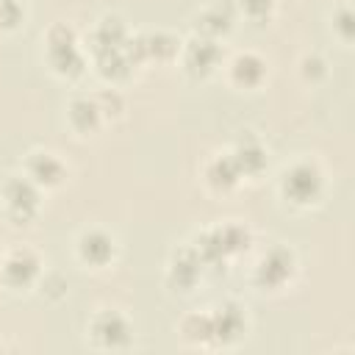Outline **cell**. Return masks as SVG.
<instances>
[{
    "label": "cell",
    "mask_w": 355,
    "mask_h": 355,
    "mask_svg": "<svg viewBox=\"0 0 355 355\" xmlns=\"http://www.w3.org/2000/svg\"><path fill=\"white\" fill-rule=\"evenodd\" d=\"M230 153H233V158H236V164H239L244 180H247V178H250V180L261 178V175L266 172V166H269V153H266V147H263L255 136H247V139L241 136V139L230 147Z\"/></svg>",
    "instance_id": "obj_20"
},
{
    "label": "cell",
    "mask_w": 355,
    "mask_h": 355,
    "mask_svg": "<svg viewBox=\"0 0 355 355\" xmlns=\"http://www.w3.org/2000/svg\"><path fill=\"white\" fill-rule=\"evenodd\" d=\"M22 175L31 178L42 191H55L69 180V164L47 147H33L22 158Z\"/></svg>",
    "instance_id": "obj_9"
},
{
    "label": "cell",
    "mask_w": 355,
    "mask_h": 355,
    "mask_svg": "<svg viewBox=\"0 0 355 355\" xmlns=\"http://www.w3.org/2000/svg\"><path fill=\"white\" fill-rule=\"evenodd\" d=\"M233 6L239 17L255 25H266L277 11V0H233Z\"/></svg>",
    "instance_id": "obj_25"
},
{
    "label": "cell",
    "mask_w": 355,
    "mask_h": 355,
    "mask_svg": "<svg viewBox=\"0 0 355 355\" xmlns=\"http://www.w3.org/2000/svg\"><path fill=\"white\" fill-rule=\"evenodd\" d=\"M222 69H225L227 86H233V89H239V92H255V89H261V86L266 83V78H269V64H266V58H263L261 53H255V50H239V53H233V55L222 64Z\"/></svg>",
    "instance_id": "obj_10"
},
{
    "label": "cell",
    "mask_w": 355,
    "mask_h": 355,
    "mask_svg": "<svg viewBox=\"0 0 355 355\" xmlns=\"http://www.w3.org/2000/svg\"><path fill=\"white\" fill-rule=\"evenodd\" d=\"M211 324H214V347H236L247 330H250V316L247 308L236 300H225L211 308Z\"/></svg>",
    "instance_id": "obj_11"
},
{
    "label": "cell",
    "mask_w": 355,
    "mask_h": 355,
    "mask_svg": "<svg viewBox=\"0 0 355 355\" xmlns=\"http://www.w3.org/2000/svg\"><path fill=\"white\" fill-rule=\"evenodd\" d=\"M64 119H67V128H69L78 139H94V136L105 128V122H103V116H100V108H97V103H94L92 94H75V97L67 103Z\"/></svg>",
    "instance_id": "obj_16"
},
{
    "label": "cell",
    "mask_w": 355,
    "mask_h": 355,
    "mask_svg": "<svg viewBox=\"0 0 355 355\" xmlns=\"http://www.w3.org/2000/svg\"><path fill=\"white\" fill-rule=\"evenodd\" d=\"M42 197H44V191L25 175H11L0 186L3 214L14 227H28L36 222V216L42 211Z\"/></svg>",
    "instance_id": "obj_4"
},
{
    "label": "cell",
    "mask_w": 355,
    "mask_h": 355,
    "mask_svg": "<svg viewBox=\"0 0 355 355\" xmlns=\"http://www.w3.org/2000/svg\"><path fill=\"white\" fill-rule=\"evenodd\" d=\"M297 272H300L297 252L288 244H275L252 266V286L263 294H280L294 283Z\"/></svg>",
    "instance_id": "obj_3"
},
{
    "label": "cell",
    "mask_w": 355,
    "mask_h": 355,
    "mask_svg": "<svg viewBox=\"0 0 355 355\" xmlns=\"http://www.w3.org/2000/svg\"><path fill=\"white\" fill-rule=\"evenodd\" d=\"M197 255L202 258L205 266H214L219 261H227V258H236L241 252L250 250L252 244V230L244 225V222H236V219H227V222H219V225H211L205 230H200L197 241H191Z\"/></svg>",
    "instance_id": "obj_2"
},
{
    "label": "cell",
    "mask_w": 355,
    "mask_h": 355,
    "mask_svg": "<svg viewBox=\"0 0 355 355\" xmlns=\"http://www.w3.org/2000/svg\"><path fill=\"white\" fill-rule=\"evenodd\" d=\"M92 97H94V103H97L100 116H103L105 125H116V122H122V119L128 116V97L122 94L119 86H108V83H105V86L97 89Z\"/></svg>",
    "instance_id": "obj_22"
},
{
    "label": "cell",
    "mask_w": 355,
    "mask_h": 355,
    "mask_svg": "<svg viewBox=\"0 0 355 355\" xmlns=\"http://www.w3.org/2000/svg\"><path fill=\"white\" fill-rule=\"evenodd\" d=\"M36 291H39V297H42L44 302L58 305V302L67 300V294H69V280H67L61 272H55V269H44L42 277H39V283H36Z\"/></svg>",
    "instance_id": "obj_24"
},
{
    "label": "cell",
    "mask_w": 355,
    "mask_h": 355,
    "mask_svg": "<svg viewBox=\"0 0 355 355\" xmlns=\"http://www.w3.org/2000/svg\"><path fill=\"white\" fill-rule=\"evenodd\" d=\"M75 261L89 269V272H105L116 263V255H119V244H116V236L105 227H83L78 236H75Z\"/></svg>",
    "instance_id": "obj_7"
},
{
    "label": "cell",
    "mask_w": 355,
    "mask_h": 355,
    "mask_svg": "<svg viewBox=\"0 0 355 355\" xmlns=\"http://www.w3.org/2000/svg\"><path fill=\"white\" fill-rule=\"evenodd\" d=\"M89 58H92V67H94L97 78L105 80L108 86H119L133 75V64L128 61L122 47L97 50V53H89Z\"/></svg>",
    "instance_id": "obj_18"
},
{
    "label": "cell",
    "mask_w": 355,
    "mask_h": 355,
    "mask_svg": "<svg viewBox=\"0 0 355 355\" xmlns=\"http://www.w3.org/2000/svg\"><path fill=\"white\" fill-rule=\"evenodd\" d=\"M330 33L338 39V44H344V47L352 44V8L347 3L333 8V14H330Z\"/></svg>",
    "instance_id": "obj_27"
},
{
    "label": "cell",
    "mask_w": 355,
    "mask_h": 355,
    "mask_svg": "<svg viewBox=\"0 0 355 355\" xmlns=\"http://www.w3.org/2000/svg\"><path fill=\"white\" fill-rule=\"evenodd\" d=\"M200 178H202V186L211 191V194H230L236 191L241 183H244V175L233 158L230 150H222V153H211L200 169Z\"/></svg>",
    "instance_id": "obj_12"
},
{
    "label": "cell",
    "mask_w": 355,
    "mask_h": 355,
    "mask_svg": "<svg viewBox=\"0 0 355 355\" xmlns=\"http://www.w3.org/2000/svg\"><path fill=\"white\" fill-rule=\"evenodd\" d=\"M178 61H180V69H183L191 80H208V78H214V75L222 69V64H225L222 42L191 33L189 39H183L180 53H178Z\"/></svg>",
    "instance_id": "obj_8"
},
{
    "label": "cell",
    "mask_w": 355,
    "mask_h": 355,
    "mask_svg": "<svg viewBox=\"0 0 355 355\" xmlns=\"http://www.w3.org/2000/svg\"><path fill=\"white\" fill-rule=\"evenodd\" d=\"M42 272H44V261L28 244H17L6 250L0 258V286L11 294H28L31 288H36Z\"/></svg>",
    "instance_id": "obj_5"
},
{
    "label": "cell",
    "mask_w": 355,
    "mask_h": 355,
    "mask_svg": "<svg viewBox=\"0 0 355 355\" xmlns=\"http://www.w3.org/2000/svg\"><path fill=\"white\" fill-rule=\"evenodd\" d=\"M236 19H239V14H236L233 0H211L205 8H200V11L191 17V31H194L197 36L222 42V39L233 31V22H236Z\"/></svg>",
    "instance_id": "obj_15"
},
{
    "label": "cell",
    "mask_w": 355,
    "mask_h": 355,
    "mask_svg": "<svg viewBox=\"0 0 355 355\" xmlns=\"http://www.w3.org/2000/svg\"><path fill=\"white\" fill-rule=\"evenodd\" d=\"M42 42L44 44H67V42H80V33L69 25V22H64V19H55V22H50V28L42 33Z\"/></svg>",
    "instance_id": "obj_28"
},
{
    "label": "cell",
    "mask_w": 355,
    "mask_h": 355,
    "mask_svg": "<svg viewBox=\"0 0 355 355\" xmlns=\"http://www.w3.org/2000/svg\"><path fill=\"white\" fill-rule=\"evenodd\" d=\"M0 349H3V344H0Z\"/></svg>",
    "instance_id": "obj_30"
},
{
    "label": "cell",
    "mask_w": 355,
    "mask_h": 355,
    "mask_svg": "<svg viewBox=\"0 0 355 355\" xmlns=\"http://www.w3.org/2000/svg\"><path fill=\"white\" fill-rule=\"evenodd\" d=\"M297 72H300V80H302L305 86H319V83H324V80L330 78V64H327V58H324L322 53L311 50V53H305V55L300 58Z\"/></svg>",
    "instance_id": "obj_23"
},
{
    "label": "cell",
    "mask_w": 355,
    "mask_h": 355,
    "mask_svg": "<svg viewBox=\"0 0 355 355\" xmlns=\"http://www.w3.org/2000/svg\"><path fill=\"white\" fill-rule=\"evenodd\" d=\"M0 258H3V250H0Z\"/></svg>",
    "instance_id": "obj_29"
},
{
    "label": "cell",
    "mask_w": 355,
    "mask_h": 355,
    "mask_svg": "<svg viewBox=\"0 0 355 355\" xmlns=\"http://www.w3.org/2000/svg\"><path fill=\"white\" fill-rule=\"evenodd\" d=\"M86 338L94 349L119 352L133 347V324L130 319L116 308H100L86 322Z\"/></svg>",
    "instance_id": "obj_6"
},
{
    "label": "cell",
    "mask_w": 355,
    "mask_h": 355,
    "mask_svg": "<svg viewBox=\"0 0 355 355\" xmlns=\"http://www.w3.org/2000/svg\"><path fill=\"white\" fill-rule=\"evenodd\" d=\"M128 36H130V28H128V22H125L119 14H103V17L94 22L92 33H89L86 50H89V53H97V50L122 47Z\"/></svg>",
    "instance_id": "obj_19"
},
{
    "label": "cell",
    "mask_w": 355,
    "mask_h": 355,
    "mask_svg": "<svg viewBox=\"0 0 355 355\" xmlns=\"http://www.w3.org/2000/svg\"><path fill=\"white\" fill-rule=\"evenodd\" d=\"M202 272H205V263L197 255L194 244L189 241V244H183V247H178L172 252V258L166 263V286L180 291V294H189L200 283Z\"/></svg>",
    "instance_id": "obj_14"
},
{
    "label": "cell",
    "mask_w": 355,
    "mask_h": 355,
    "mask_svg": "<svg viewBox=\"0 0 355 355\" xmlns=\"http://www.w3.org/2000/svg\"><path fill=\"white\" fill-rule=\"evenodd\" d=\"M44 61H47V69L72 83V80H80L89 69V55L83 50L80 42H67V44H44Z\"/></svg>",
    "instance_id": "obj_13"
},
{
    "label": "cell",
    "mask_w": 355,
    "mask_h": 355,
    "mask_svg": "<svg viewBox=\"0 0 355 355\" xmlns=\"http://www.w3.org/2000/svg\"><path fill=\"white\" fill-rule=\"evenodd\" d=\"M277 194L294 211H311V208L322 205V200L327 194V172H324V166L311 155L294 158L277 175Z\"/></svg>",
    "instance_id": "obj_1"
},
{
    "label": "cell",
    "mask_w": 355,
    "mask_h": 355,
    "mask_svg": "<svg viewBox=\"0 0 355 355\" xmlns=\"http://www.w3.org/2000/svg\"><path fill=\"white\" fill-rule=\"evenodd\" d=\"M144 39V50H147V61H158V64H166V61H178V53H180V44L183 39L166 28H155V31H147L141 33Z\"/></svg>",
    "instance_id": "obj_21"
},
{
    "label": "cell",
    "mask_w": 355,
    "mask_h": 355,
    "mask_svg": "<svg viewBox=\"0 0 355 355\" xmlns=\"http://www.w3.org/2000/svg\"><path fill=\"white\" fill-rule=\"evenodd\" d=\"M25 0H0V33H17L25 25Z\"/></svg>",
    "instance_id": "obj_26"
},
{
    "label": "cell",
    "mask_w": 355,
    "mask_h": 355,
    "mask_svg": "<svg viewBox=\"0 0 355 355\" xmlns=\"http://www.w3.org/2000/svg\"><path fill=\"white\" fill-rule=\"evenodd\" d=\"M178 336L186 347L197 349H214V324H211V308L189 311L178 322Z\"/></svg>",
    "instance_id": "obj_17"
}]
</instances>
